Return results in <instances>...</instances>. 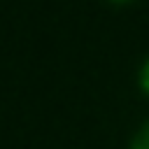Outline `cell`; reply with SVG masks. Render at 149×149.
I'll return each mask as SVG.
<instances>
[{
    "mask_svg": "<svg viewBox=\"0 0 149 149\" xmlns=\"http://www.w3.org/2000/svg\"><path fill=\"white\" fill-rule=\"evenodd\" d=\"M130 149H149V123H147V126L135 135V140H133Z\"/></svg>",
    "mask_w": 149,
    "mask_h": 149,
    "instance_id": "cell-1",
    "label": "cell"
},
{
    "mask_svg": "<svg viewBox=\"0 0 149 149\" xmlns=\"http://www.w3.org/2000/svg\"><path fill=\"white\" fill-rule=\"evenodd\" d=\"M140 86H142V91L149 95V61L142 65V70H140Z\"/></svg>",
    "mask_w": 149,
    "mask_h": 149,
    "instance_id": "cell-2",
    "label": "cell"
},
{
    "mask_svg": "<svg viewBox=\"0 0 149 149\" xmlns=\"http://www.w3.org/2000/svg\"><path fill=\"white\" fill-rule=\"evenodd\" d=\"M112 2H128V0H112Z\"/></svg>",
    "mask_w": 149,
    "mask_h": 149,
    "instance_id": "cell-3",
    "label": "cell"
}]
</instances>
